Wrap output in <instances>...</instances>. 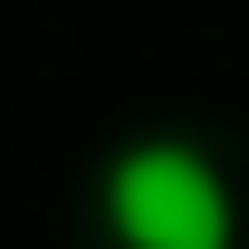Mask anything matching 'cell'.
Segmentation results:
<instances>
[{
    "label": "cell",
    "instance_id": "obj_1",
    "mask_svg": "<svg viewBox=\"0 0 249 249\" xmlns=\"http://www.w3.org/2000/svg\"><path fill=\"white\" fill-rule=\"evenodd\" d=\"M106 230L124 249H230V192L192 144H124L106 163Z\"/></svg>",
    "mask_w": 249,
    "mask_h": 249
}]
</instances>
